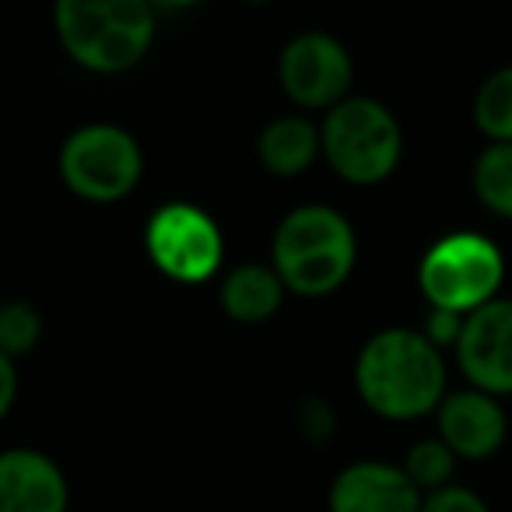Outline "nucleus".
Instances as JSON below:
<instances>
[{"label": "nucleus", "mask_w": 512, "mask_h": 512, "mask_svg": "<svg viewBox=\"0 0 512 512\" xmlns=\"http://www.w3.org/2000/svg\"><path fill=\"white\" fill-rule=\"evenodd\" d=\"M505 278L502 249L477 232H453L428 246L418 267V288L432 309L470 316L498 299Z\"/></svg>", "instance_id": "39448f33"}, {"label": "nucleus", "mask_w": 512, "mask_h": 512, "mask_svg": "<svg viewBox=\"0 0 512 512\" xmlns=\"http://www.w3.org/2000/svg\"><path fill=\"white\" fill-rule=\"evenodd\" d=\"M439 418V439L456 453V460H488L502 449L509 435V421L498 397L481 390H456L435 411Z\"/></svg>", "instance_id": "9d476101"}, {"label": "nucleus", "mask_w": 512, "mask_h": 512, "mask_svg": "<svg viewBox=\"0 0 512 512\" xmlns=\"http://www.w3.org/2000/svg\"><path fill=\"white\" fill-rule=\"evenodd\" d=\"M421 505V491L393 463H351L330 484V512H421Z\"/></svg>", "instance_id": "9b49d317"}, {"label": "nucleus", "mask_w": 512, "mask_h": 512, "mask_svg": "<svg viewBox=\"0 0 512 512\" xmlns=\"http://www.w3.org/2000/svg\"><path fill=\"white\" fill-rule=\"evenodd\" d=\"M474 123L491 144H512V67H502L474 95Z\"/></svg>", "instance_id": "dca6fc26"}, {"label": "nucleus", "mask_w": 512, "mask_h": 512, "mask_svg": "<svg viewBox=\"0 0 512 512\" xmlns=\"http://www.w3.org/2000/svg\"><path fill=\"white\" fill-rule=\"evenodd\" d=\"M355 390L379 418L414 421L446 400V362L421 330L390 327L365 341L355 362Z\"/></svg>", "instance_id": "f257e3e1"}, {"label": "nucleus", "mask_w": 512, "mask_h": 512, "mask_svg": "<svg viewBox=\"0 0 512 512\" xmlns=\"http://www.w3.org/2000/svg\"><path fill=\"white\" fill-rule=\"evenodd\" d=\"M285 281L267 264H242L221 281V309L239 323H264L285 302Z\"/></svg>", "instance_id": "4468645a"}, {"label": "nucleus", "mask_w": 512, "mask_h": 512, "mask_svg": "<svg viewBox=\"0 0 512 512\" xmlns=\"http://www.w3.org/2000/svg\"><path fill=\"white\" fill-rule=\"evenodd\" d=\"M18 393V365L15 358L0 355V414H8Z\"/></svg>", "instance_id": "4be33fe9"}, {"label": "nucleus", "mask_w": 512, "mask_h": 512, "mask_svg": "<svg viewBox=\"0 0 512 512\" xmlns=\"http://www.w3.org/2000/svg\"><path fill=\"white\" fill-rule=\"evenodd\" d=\"M421 512H488V505H484V498L474 495L470 488L449 484V488L425 495V505H421Z\"/></svg>", "instance_id": "6ab92c4d"}, {"label": "nucleus", "mask_w": 512, "mask_h": 512, "mask_svg": "<svg viewBox=\"0 0 512 512\" xmlns=\"http://www.w3.org/2000/svg\"><path fill=\"white\" fill-rule=\"evenodd\" d=\"M144 246H148L151 264L179 285H200L214 278L225 260V239H221L218 221L204 207L186 204V200H172L151 214L144 228Z\"/></svg>", "instance_id": "0eeeda50"}, {"label": "nucleus", "mask_w": 512, "mask_h": 512, "mask_svg": "<svg viewBox=\"0 0 512 512\" xmlns=\"http://www.w3.org/2000/svg\"><path fill=\"white\" fill-rule=\"evenodd\" d=\"M67 57L95 74H123L155 43V8L144 0H60L53 11Z\"/></svg>", "instance_id": "7ed1b4c3"}, {"label": "nucleus", "mask_w": 512, "mask_h": 512, "mask_svg": "<svg viewBox=\"0 0 512 512\" xmlns=\"http://www.w3.org/2000/svg\"><path fill=\"white\" fill-rule=\"evenodd\" d=\"M474 193L491 214L512 218V144H488L474 158Z\"/></svg>", "instance_id": "2eb2a0df"}, {"label": "nucleus", "mask_w": 512, "mask_h": 512, "mask_svg": "<svg viewBox=\"0 0 512 512\" xmlns=\"http://www.w3.org/2000/svg\"><path fill=\"white\" fill-rule=\"evenodd\" d=\"M323 158L327 165L355 186H376L393 176L404 151V134L390 109L379 99H344L320 123Z\"/></svg>", "instance_id": "20e7f679"}, {"label": "nucleus", "mask_w": 512, "mask_h": 512, "mask_svg": "<svg viewBox=\"0 0 512 512\" xmlns=\"http://www.w3.org/2000/svg\"><path fill=\"white\" fill-rule=\"evenodd\" d=\"M463 323H467V316L446 313V309H428V320H425V330H421V334H425L439 351L456 348L463 337Z\"/></svg>", "instance_id": "aec40b11"}, {"label": "nucleus", "mask_w": 512, "mask_h": 512, "mask_svg": "<svg viewBox=\"0 0 512 512\" xmlns=\"http://www.w3.org/2000/svg\"><path fill=\"white\" fill-rule=\"evenodd\" d=\"M302 428H306L309 439H316V442L330 439V432H334V411H330L323 400H309V404L302 407Z\"/></svg>", "instance_id": "412c9836"}, {"label": "nucleus", "mask_w": 512, "mask_h": 512, "mask_svg": "<svg viewBox=\"0 0 512 512\" xmlns=\"http://www.w3.org/2000/svg\"><path fill=\"white\" fill-rule=\"evenodd\" d=\"M43 337V316L29 302H8L0 309V355H29Z\"/></svg>", "instance_id": "a211bd4d"}, {"label": "nucleus", "mask_w": 512, "mask_h": 512, "mask_svg": "<svg viewBox=\"0 0 512 512\" xmlns=\"http://www.w3.org/2000/svg\"><path fill=\"white\" fill-rule=\"evenodd\" d=\"M278 78L285 95L302 109H334L348 99L355 64L327 32H302L281 50Z\"/></svg>", "instance_id": "6e6552de"}, {"label": "nucleus", "mask_w": 512, "mask_h": 512, "mask_svg": "<svg viewBox=\"0 0 512 512\" xmlns=\"http://www.w3.org/2000/svg\"><path fill=\"white\" fill-rule=\"evenodd\" d=\"M404 470L414 481V488L432 495V491H442L453 484L456 453L439 439V435H435V439H421V442H414L411 453H407Z\"/></svg>", "instance_id": "f3484780"}, {"label": "nucleus", "mask_w": 512, "mask_h": 512, "mask_svg": "<svg viewBox=\"0 0 512 512\" xmlns=\"http://www.w3.org/2000/svg\"><path fill=\"white\" fill-rule=\"evenodd\" d=\"M358 260V239L351 221L327 204L295 207L281 218L271 239V267L288 292L320 299L351 278Z\"/></svg>", "instance_id": "f03ea898"}, {"label": "nucleus", "mask_w": 512, "mask_h": 512, "mask_svg": "<svg viewBox=\"0 0 512 512\" xmlns=\"http://www.w3.org/2000/svg\"><path fill=\"white\" fill-rule=\"evenodd\" d=\"M0 512H67L64 470L39 449L0 456Z\"/></svg>", "instance_id": "f8f14e48"}, {"label": "nucleus", "mask_w": 512, "mask_h": 512, "mask_svg": "<svg viewBox=\"0 0 512 512\" xmlns=\"http://www.w3.org/2000/svg\"><path fill=\"white\" fill-rule=\"evenodd\" d=\"M144 172V155L134 134L113 123L78 127L60 148V176L67 190L92 204L123 200Z\"/></svg>", "instance_id": "423d86ee"}, {"label": "nucleus", "mask_w": 512, "mask_h": 512, "mask_svg": "<svg viewBox=\"0 0 512 512\" xmlns=\"http://www.w3.org/2000/svg\"><path fill=\"white\" fill-rule=\"evenodd\" d=\"M256 155L271 176L295 179L323 155V137L309 116H278L264 127L256 141Z\"/></svg>", "instance_id": "ddd939ff"}, {"label": "nucleus", "mask_w": 512, "mask_h": 512, "mask_svg": "<svg viewBox=\"0 0 512 512\" xmlns=\"http://www.w3.org/2000/svg\"><path fill=\"white\" fill-rule=\"evenodd\" d=\"M456 362L470 386L491 397L512 393V299H495L467 316Z\"/></svg>", "instance_id": "1a4fd4ad"}]
</instances>
